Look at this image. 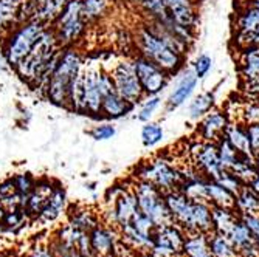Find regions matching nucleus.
<instances>
[{
    "label": "nucleus",
    "mask_w": 259,
    "mask_h": 257,
    "mask_svg": "<svg viewBox=\"0 0 259 257\" xmlns=\"http://www.w3.org/2000/svg\"><path fill=\"white\" fill-rule=\"evenodd\" d=\"M61 48L62 46L56 39L55 30L52 27H47L31 52L14 67V72L23 82H27L31 88L39 90L44 96L47 82H49L50 75L58 62Z\"/></svg>",
    "instance_id": "1"
},
{
    "label": "nucleus",
    "mask_w": 259,
    "mask_h": 257,
    "mask_svg": "<svg viewBox=\"0 0 259 257\" xmlns=\"http://www.w3.org/2000/svg\"><path fill=\"white\" fill-rule=\"evenodd\" d=\"M82 65V55L78 48H75V45L62 46L58 62L50 75L49 82H47L44 96L53 106L68 109L70 91H72L73 81L78 76Z\"/></svg>",
    "instance_id": "2"
},
{
    "label": "nucleus",
    "mask_w": 259,
    "mask_h": 257,
    "mask_svg": "<svg viewBox=\"0 0 259 257\" xmlns=\"http://www.w3.org/2000/svg\"><path fill=\"white\" fill-rule=\"evenodd\" d=\"M137 55L149 59L164 72H168L172 78L186 67V56L177 52L166 40L161 39L145 20L135 31Z\"/></svg>",
    "instance_id": "3"
},
{
    "label": "nucleus",
    "mask_w": 259,
    "mask_h": 257,
    "mask_svg": "<svg viewBox=\"0 0 259 257\" xmlns=\"http://www.w3.org/2000/svg\"><path fill=\"white\" fill-rule=\"evenodd\" d=\"M45 28L47 27L44 23H40L37 20H27V22H22L20 25L13 28L5 36L2 53L5 55L10 67L14 68L31 52V48L34 46V43L37 42V39L40 37V34Z\"/></svg>",
    "instance_id": "4"
},
{
    "label": "nucleus",
    "mask_w": 259,
    "mask_h": 257,
    "mask_svg": "<svg viewBox=\"0 0 259 257\" xmlns=\"http://www.w3.org/2000/svg\"><path fill=\"white\" fill-rule=\"evenodd\" d=\"M132 191L137 198L138 209L145 216H148L155 223V226L174 223L166 200H164V194L152 183L137 180L132 184Z\"/></svg>",
    "instance_id": "5"
},
{
    "label": "nucleus",
    "mask_w": 259,
    "mask_h": 257,
    "mask_svg": "<svg viewBox=\"0 0 259 257\" xmlns=\"http://www.w3.org/2000/svg\"><path fill=\"white\" fill-rule=\"evenodd\" d=\"M137 180L152 183L163 194L179 189L182 183L179 166L161 155L148 163H141L137 169Z\"/></svg>",
    "instance_id": "6"
},
{
    "label": "nucleus",
    "mask_w": 259,
    "mask_h": 257,
    "mask_svg": "<svg viewBox=\"0 0 259 257\" xmlns=\"http://www.w3.org/2000/svg\"><path fill=\"white\" fill-rule=\"evenodd\" d=\"M52 28L61 46H72L79 42L87 30V22L81 14V0H68Z\"/></svg>",
    "instance_id": "7"
},
{
    "label": "nucleus",
    "mask_w": 259,
    "mask_h": 257,
    "mask_svg": "<svg viewBox=\"0 0 259 257\" xmlns=\"http://www.w3.org/2000/svg\"><path fill=\"white\" fill-rule=\"evenodd\" d=\"M132 64L146 96L161 95L164 88H168L172 81V76L168 72H164L163 68H160L141 55H135L132 58Z\"/></svg>",
    "instance_id": "8"
},
{
    "label": "nucleus",
    "mask_w": 259,
    "mask_h": 257,
    "mask_svg": "<svg viewBox=\"0 0 259 257\" xmlns=\"http://www.w3.org/2000/svg\"><path fill=\"white\" fill-rule=\"evenodd\" d=\"M112 79L115 84V90L120 93L123 98L131 101L132 104H140L146 98L141 84L138 81V76L135 73V68L132 64V59H121L115 64L112 68Z\"/></svg>",
    "instance_id": "9"
},
{
    "label": "nucleus",
    "mask_w": 259,
    "mask_h": 257,
    "mask_svg": "<svg viewBox=\"0 0 259 257\" xmlns=\"http://www.w3.org/2000/svg\"><path fill=\"white\" fill-rule=\"evenodd\" d=\"M188 153H190V161L202 172L203 177L214 180L221 174L222 166L216 143L203 141V139L197 138L194 143H191Z\"/></svg>",
    "instance_id": "10"
},
{
    "label": "nucleus",
    "mask_w": 259,
    "mask_h": 257,
    "mask_svg": "<svg viewBox=\"0 0 259 257\" xmlns=\"http://www.w3.org/2000/svg\"><path fill=\"white\" fill-rule=\"evenodd\" d=\"M172 79H174V85L169 91L166 101H164V112L166 113H172L182 106L188 104V101L196 95V90L200 81L194 75L193 70L186 67L182 72H179Z\"/></svg>",
    "instance_id": "11"
},
{
    "label": "nucleus",
    "mask_w": 259,
    "mask_h": 257,
    "mask_svg": "<svg viewBox=\"0 0 259 257\" xmlns=\"http://www.w3.org/2000/svg\"><path fill=\"white\" fill-rule=\"evenodd\" d=\"M231 120L233 118L227 109L214 107L213 110H209L205 116H202V118L197 121L196 135L199 139H203V141L216 143L219 138L224 136V132Z\"/></svg>",
    "instance_id": "12"
},
{
    "label": "nucleus",
    "mask_w": 259,
    "mask_h": 257,
    "mask_svg": "<svg viewBox=\"0 0 259 257\" xmlns=\"http://www.w3.org/2000/svg\"><path fill=\"white\" fill-rule=\"evenodd\" d=\"M185 237H186V234L183 232V229L176 223L157 226L154 231V236H152L154 246L166 249V251L172 252L176 257L183 255Z\"/></svg>",
    "instance_id": "13"
},
{
    "label": "nucleus",
    "mask_w": 259,
    "mask_h": 257,
    "mask_svg": "<svg viewBox=\"0 0 259 257\" xmlns=\"http://www.w3.org/2000/svg\"><path fill=\"white\" fill-rule=\"evenodd\" d=\"M166 7L169 16L179 25L197 30L199 25V11H197V0H161Z\"/></svg>",
    "instance_id": "14"
},
{
    "label": "nucleus",
    "mask_w": 259,
    "mask_h": 257,
    "mask_svg": "<svg viewBox=\"0 0 259 257\" xmlns=\"http://www.w3.org/2000/svg\"><path fill=\"white\" fill-rule=\"evenodd\" d=\"M98 72L100 68L84 65V96H85V115L100 118L103 95L98 87Z\"/></svg>",
    "instance_id": "15"
},
{
    "label": "nucleus",
    "mask_w": 259,
    "mask_h": 257,
    "mask_svg": "<svg viewBox=\"0 0 259 257\" xmlns=\"http://www.w3.org/2000/svg\"><path fill=\"white\" fill-rule=\"evenodd\" d=\"M55 183L50 180H37L34 189L22 200L20 208L25 211L27 217H33L37 219L39 214L42 213V209L45 208L47 201H49V197L53 191Z\"/></svg>",
    "instance_id": "16"
},
{
    "label": "nucleus",
    "mask_w": 259,
    "mask_h": 257,
    "mask_svg": "<svg viewBox=\"0 0 259 257\" xmlns=\"http://www.w3.org/2000/svg\"><path fill=\"white\" fill-rule=\"evenodd\" d=\"M233 30H234L233 37L245 36V34H250V33L259 30V8L242 0L238 11H236V16H234Z\"/></svg>",
    "instance_id": "17"
},
{
    "label": "nucleus",
    "mask_w": 259,
    "mask_h": 257,
    "mask_svg": "<svg viewBox=\"0 0 259 257\" xmlns=\"http://www.w3.org/2000/svg\"><path fill=\"white\" fill-rule=\"evenodd\" d=\"M90 243L95 257H106L109 254H113L116 249V239H115V228L112 226H101L98 225L93 228L90 232Z\"/></svg>",
    "instance_id": "18"
},
{
    "label": "nucleus",
    "mask_w": 259,
    "mask_h": 257,
    "mask_svg": "<svg viewBox=\"0 0 259 257\" xmlns=\"http://www.w3.org/2000/svg\"><path fill=\"white\" fill-rule=\"evenodd\" d=\"M135 104H132L131 101H127L126 98H123L118 91H112L107 96L103 98V104H101V115L100 118H106V120H121L124 116H127L129 113H132L135 110Z\"/></svg>",
    "instance_id": "19"
},
{
    "label": "nucleus",
    "mask_w": 259,
    "mask_h": 257,
    "mask_svg": "<svg viewBox=\"0 0 259 257\" xmlns=\"http://www.w3.org/2000/svg\"><path fill=\"white\" fill-rule=\"evenodd\" d=\"M218 107V96L214 90H205L194 95L186 106V116L190 121L197 123L202 116H205L209 110Z\"/></svg>",
    "instance_id": "20"
},
{
    "label": "nucleus",
    "mask_w": 259,
    "mask_h": 257,
    "mask_svg": "<svg viewBox=\"0 0 259 257\" xmlns=\"http://www.w3.org/2000/svg\"><path fill=\"white\" fill-rule=\"evenodd\" d=\"M224 138L238 152L248 155V157H253V149L250 144V138H248L245 123H242L239 120H231L230 124L227 126L225 132H224Z\"/></svg>",
    "instance_id": "21"
},
{
    "label": "nucleus",
    "mask_w": 259,
    "mask_h": 257,
    "mask_svg": "<svg viewBox=\"0 0 259 257\" xmlns=\"http://www.w3.org/2000/svg\"><path fill=\"white\" fill-rule=\"evenodd\" d=\"M23 0H0V36H7L22 23Z\"/></svg>",
    "instance_id": "22"
},
{
    "label": "nucleus",
    "mask_w": 259,
    "mask_h": 257,
    "mask_svg": "<svg viewBox=\"0 0 259 257\" xmlns=\"http://www.w3.org/2000/svg\"><path fill=\"white\" fill-rule=\"evenodd\" d=\"M241 79L259 76V45H247L236 50Z\"/></svg>",
    "instance_id": "23"
},
{
    "label": "nucleus",
    "mask_w": 259,
    "mask_h": 257,
    "mask_svg": "<svg viewBox=\"0 0 259 257\" xmlns=\"http://www.w3.org/2000/svg\"><path fill=\"white\" fill-rule=\"evenodd\" d=\"M65 208H67V192L62 184L56 183L49 197V201H47L45 208L42 209V213L39 214L37 219L42 222H53L65 211Z\"/></svg>",
    "instance_id": "24"
},
{
    "label": "nucleus",
    "mask_w": 259,
    "mask_h": 257,
    "mask_svg": "<svg viewBox=\"0 0 259 257\" xmlns=\"http://www.w3.org/2000/svg\"><path fill=\"white\" fill-rule=\"evenodd\" d=\"M234 211L239 216H250V214H259V195L251 191L247 184H244L236 194L234 200Z\"/></svg>",
    "instance_id": "25"
},
{
    "label": "nucleus",
    "mask_w": 259,
    "mask_h": 257,
    "mask_svg": "<svg viewBox=\"0 0 259 257\" xmlns=\"http://www.w3.org/2000/svg\"><path fill=\"white\" fill-rule=\"evenodd\" d=\"M183 257H213L208 246V234H202V232L186 234Z\"/></svg>",
    "instance_id": "26"
},
{
    "label": "nucleus",
    "mask_w": 259,
    "mask_h": 257,
    "mask_svg": "<svg viewBox=\"0 0 259 257\" xmlns=\"http://www.w3.org/2000/svg\"><path fill=\"white\" fill-rule=\"evenodd\" d=\"M208 246L213 257H239V252L231 243V240L221 232L211 231L208 234Z\"/></svg>",
    "instance_id": "27"
},
{
    "label": "nucleus",
    "mask_w": 259,
    "mask_h": 257,
    "mask_svg": "<svg viewBox=\"0 0 259 257\" xmlns=\"http://www.w3.org/2000/svg\"><path fill=\"white\" fill-rule=\"evenodd\" d=\"M211 217H213V226L216 232L221 234H228V231L233 228V225L238 222L239 214L230 208H221V206H211Z\"/></svg>",
    "instance_id": "28"
},
{
    "label": "nucleus",
    "mask_w": 259,
    "mask_h": 257,
    "mask_svg": "<svg viewBox=\"0 0 259 257\" xmlns=\"http://www.w3.org/2000/svg\"><path fill=\"white\" fill-rule=\"evenodd\" d=\"M234 200H236V195L231 191H228L214 180H208V203L211 206L234 209Z\"/></svg>",
    "instance_id": "29"
},
{
    "label": "nucleus",
    "mask_w": 259,
    "mask_h": 257,
    "mask_svg": "<svg viewBox=\"0 0 259 257\" xmlns=\"http://www.w3.org/2000/svg\"><path fill=\"white\" fill-rule=\"evenodd\" d=\"M68 0H47V2L34 13L31 20H37L44 23L45 27H52L53 22L58 19Z\"/></svg>",
    "instance_id": "30"
},
{
    "label": "nucleus",
    "mask_w": 259,
    "mask_h": 257,
    "mask_svg": "<svg viewBox=\"0 0 259 257\" xmlns=\"http://www.w3.org/2000/svg\"><path fill=\"white\" fill-rule=\"evenodd\" d=\"M208 180L206 177H199L191 181H183L179 191L183 192L193 201H205L208 203Z\"/></svg>",
    "instance_id": "31"
},
{
    "label": "nucleus",
    "mask_w": 259,
    "mask_h": 257,
    "mask_svg": "<svg viewBox=\"0 0 259 257\" xmlns=\"http://www.w3.org/2000/svg\"><path fill=\"white\" fill-rule=\"evenodd\" d=\"M227 237L231 240V243L236 248V251H241L242 248L254 243V237L251 234V231L248 229V226L242 222V219L239 217L238 222L233 225V228L228 231Z\"/></svg>",
    "instance_id": "32"
},
{
    "label": "nucleus",
    "mask_w": 259,
    "mask_h": 257,
    "mask_svg": "<svg viewBox=\"0 0 259 257\" xmlns=\"http://www.w3.org/2000/svg\"><path fill=\"white\" fill-rule=\"evenodd\" d=\"M140 138H141V144H143L146 149H152V147L158 146L164 139V127L157 121L143 123V127H141V132H140Z\"/></svg>",
    "instance_id": "33"
},
{
    "label": "nucleus",
    "mask_w": 259,
    "mask_h": 257,
    "mask_svg": "<svg viewBox=\"0 0 259 257\" xmlns=\"http://www.w3.org/2000/svg\"><path fill=\"white\" fill-rule=\"evenodd\" d=\"M68 225H72L73 228L84 231V232H90L93 228H97L100 225L98 222V216L90 211V209H76L75 213L70 214V222Z\"/></svg>",
    "instance_id": "34"
},
{
    "label": "nucleus",
    "mask_w": 259,
    "mask_h": 257,
    "mask_svg": "<svg viewBox=\"0 0 259 257\" xmlns=\"http://www.w3.org/2000/svg\"><path fill=\"white\" fill-rule=\"evenodd\" d=\"M107 10H109L107 0H81V14L87 23L103 19Z\"/></svg>",
    "instance_id": "35"
},
{
    "label": "nucleus",
    "mask_w": 259,
    "mask_h": 257,
    "mask_svg": "<svg viewBox=\"0 0 259 257\" xmlns=\"http://www.w3.org/2000/svg\"><path fill=\"white\" fill-rule=\"evenodd\" d=\"M163 104V98L161 95H154V96H146L143 101L140 102V107L135 113V118L140 123H148L152 121L155 112L161 107Z\"/></svg>",
    "instance_id": "36"
},
{
    "label": "nucleus",
    "mask_w": 259,
    "mask_h": 257,
    "mask_svg": "<svg viewBox=\"0 0 259 257\" xmlns=\"http://www.w3.org/2000/svg\"><path fill=\"white\" fill-rule=\"evenodd\" d=\"M216 144H218V152H219V160H221V166H222V169L231 171V168H233L234 165H236V161L239 160V157L244 155V153L238 152L236 149H234V147L227 141V139H225L224 136L218 139Z\"/></svg>",
    "instance_id": "37"
},
{
    "label": "nucleus",
    "mask_w": 259,
    "mask_h": 257,
    "mask_svg": "<svg viewBox=\"0 0 259 257\" xmlns=\"http://www.w3.org/2000/svg\"><path fill=\"white\" fill-rule=\"evenodd\" d=\"M22 197L19 195L16 184L13 178H7L5 181L0 183V203H4L8 208L20 206Z\"/></svg>",
    "instance_id": "38"
},
{
    "label": "nucleus",
    "mask_w": 259,
    "mask_h": 257,
    "mask_svg": "<svg viewBox=\"0 0 259 257\" xmlns=\"http://www.w3.org/2000/svg\"><path fill=\"white\" fill-rule=\"evenodd\" d=\"M213 67H214V59L208 53H199L190 65V68L199 79H205L211 73Z\"/></svg>",
    "instance_id": "39"
},
{
    "label": "nucleus",
    "mask_w": 259,
    "mask_h": 257,
    "mask_svg": "<svg viewBox=\"0 0 259 257\" xmlns=\"http://www.w3.org/2000/svg\"><path fill=\"white\" fill-rule=\"evenodd\" d=\"M14 184H16V189L19 192V195L22 197V200L25 198L33 189H34V186H36V178L30 174V172H22V174H16L11 177ZM22 203V201H20Z\"/></svg>",
    "instance_id": "40"
},
{
    "label": "nucleus",
    "mask_w": 259,
    "mask_h": 257,
    "mask_svg": "<svg viewBox=\"0 0 259 257\" xmlns=\"http://www.w3.org/2000/svg\"><path fill=\"white\" fill-rule=\"evenodd\" d=\"M239 121L245 124L259 123V99H245L239 109Z\"/></svg>",
    "instance_id": "41"
},
{
    "label": "nucleus",
    "mask_w": 259,
    "mask_h": 257,
    "mask_svg": "<svg viewBox=\"0 0 259 257\" xmlns=\"http://www.w3.org/2000/svg\"><path fill=\"white\" fill-rule=\"evenodd\" d=\"M25 211L20 208V206H14V208H10V211H7V216L4 219V229L7 231H16L17 228H20L23 225V222H25Z\"/></svg>",
    "instance_id": "42"
},
{
    "label": "nucleus",
    "mask_w": 259,
    "mask_h": 257,
    "mask_svg": "<svg viewBox=\"0 0 259 257\" xmlns=\"http://www.w3.org/2000/svg\"><path fill=\"white\" fill-rule=\"evenodd\" d=\"M214 181H218L219 184H222L224 188H227L228 191H231L234 195H236L239 192V189L244 186V183L236 175H234L231 171H225V169L221 171V174L214 178Z\"/></svg>",
    "instance_id": "43"
},
{
    "label": "nucleus",
    "mask_w": 259,
    "mask_h": 257,
    "mask_svg": "<svg viewBox=\"0 0 259 257\" xmlns=\"http://www.w3.org/2000/svg\"><path fill=\"white\" fill-rule=\"evenodd\" d=\"M89 135L95 139V141H107V139H112L116 135V127L110 123L98 124L89 130Z\"/></svg>",
    "instance_id": "44"
},
{
    "label": "nucleus",
    "mask_w": 259,
    "mask_h": 257,
    "mask_svg": "<svg viewBox=\"0 0 259 257\" xmlns=\"http://www.w3.org/2000/svg\"><path fill=\"white\" fill-rule=\"evenodd\" d=\"M241 91L244 99H259V76L241 79Z\"/></svg>",
    "instance_id": "45"
},
{
    "label": "nucleus",
    "mask_w": 259,
    "mask_h": 257,
    "mask_svg": "<svg viewBox=\"0 0 259 257\" xmlns=\"http://www.w3.org/2000/svg\"><path fill=\"white\" fill-rule=\"evenodd\" d=\"M247 132H248V138H250V144L253 149V153L259 150V123H253V124H247Z\"/></svg>",
    "instance_id": "46"
},
{
    "label": "nucleus",
    "mask_w": 259,
    "mask_h": 257,
    "mask_svg": "<svg viewBox=\"0 0 259 257\" xmlns=\"http://www.w3.org/2000/svg\"><path fill=\"white\" fill-rule=\"evenodd\" d=\"M33 257H55V254L52 252L50 248L37 245V246L33 249Z\"/></svg>",
    "instance_id": "47"
},
{
    "label": "nucleus",
    "mask_w": 259,
    "mask_h": 257,
    "mask_svg": "<svg viewBox=\"0 0 259 257\" xmlns=\"http://www.w3.org/2000/svg\"><path fill=\"white\" fill-rule=\"evenodd\" d=\"M247 186H248V188H250L251 191H254V192L259 195V174H257V175H256V177H254V178H253Z\"/></svg>",
    "instance_id": "48"
},
{
    "label": "nucleus",
    "mask_w": 259,
    "mask_h": 257,
    "mask_svg": "<svg viewBox=\"0 0 259 257\" xmlns=\"http://www.w3.org/2000/svg\"><path fill=\"white\" fill-rule=\"evenodd\" d=\"M8 68H10V64H8V61H7L5 55H4V53H0V72L5 73V72H8Z\"/></svg>",
    "instance_id": "49"
},
{
    "label": "nucleus",
    "mask_w": 259,
    "mask_h": 257,
    "mask_svg": "<svg viewBox=\"0 0 259 257\" xmlns=\"http://www.w3.org/2000/svg\"><path fill=\"white\" fill-rule=\"evenodd\" d=\"M5 216H7V208L4 203H0V226H2V223H4Z\"/></svg>",
    "instance_id": "50"
},
{
    "label": "nucleus",
    "mask_w": 259,
    "mask_h": 257,
    "mask_svg": "<svg viewBox=\"0 0 259 257\" xmlns=\"http://www.w3.org/2000/svg\"><path fill=\"white\" fill-rule=\"evenodd\" d=\"M253 163H254V166H256V169L259 172V150L253 153Z\"/></svg>",
    "instance_id": "51"
},
{
    "label": "nucleus",
    "mask_w": 259,
    "mask_h": 257,
    "mask_svg": "<svg viewBox=\"0 0 259 257\" xmlns=\"http://www.w3.org/2000/svg\"><path fill=\"white\" fill-rule=\"evenodd\" d=\"M241 2H242V0H241ZM245 2H248L250 5H253V7L259 8V0H245Z\"/></svg>",
    "instance_id": "52"
},
{
    "label": "nucleus",
    "mask_w": 259,
    "mask_h": 257,
    "mask_svg": "<svg viewBox=\"0 0 259 257\" xmlns=\"http://www.w3.org/2000/svg\"><path fill=\"white\" fill-rule=\"evenodd\" d=\"M254 242H256V245H257V248H259V236H254Z\"/></svg>",
    "instance_id": "53"
},
{
    "label": "nucleus",
    "mask_w": 259,
    "mask_h": 257,
    "mask_svg": "<svg viewBox=\"0 0 259 257\" xmlns=\"http://www.w3.org/2000/svg\"><path fill=\"white\" fill-rule=\"evenodd\" d=\"M106 257H120V255H116V254H109V255H106Z\"/></svg>",
    "instance_id": "54"
},
{
    "label": "nucleus",
    "mask_w": 259,
    "mask_h": 257,
    "mask_svg": "<svg viewBox=\"0 0 259 257\" xmlns=\"http://www.w3.org/2000/svg\"><path fill=\"white\" fill-rule=\"evenodd\" d=\"M126 2H134V4H137V0H126Z\"/></svg>",
    "instance_id": "55"
},
{
    "label": "nucleus",
    "mask_w": 259,
    "mask_h": 257,
    "mask_svg": "<svg viewBox=\"0 0 259 257\" xmlns=\"http://www.w3.org/2000/svg\"><path fill=\"white\" fill-rule=\"evenodd\" d=\"M182 257H183V255H182Z\"/></svg>",
    "instance_id": "56"
}]
</instances>
